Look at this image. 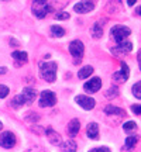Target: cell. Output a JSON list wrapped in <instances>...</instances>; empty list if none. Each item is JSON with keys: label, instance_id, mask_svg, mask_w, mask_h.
Listing matches in <instances>:
<instances>
[{"label": "cell", "instance_id": "cell-5", "mask_svg": "<svg viewBox=\"0 0 141 152\" xmlns=\"http://www.w3.org/2000/svg\"><path fill=\"white\" fill-rule=\"evenodd\" d=\"M69 52L75 59L81 61L82 55L85 52V45H83V42L79 41V39H73V41L69 44Z\"/></svg>", "mask_w": 141, "mask_h": 152}, {"label": "cell", "instance_id": "cell-30", "mask_svg": "<svg viewBox=\"0 0 141 152\" xmlns=\"http://www.w3.org/2000/svg\"><path fill=\"white\" fill-rule=\"evenodd\" d=\"M7 71H9V69H7V68H4V66H3V68H0V75H4V73H7Z\"/></svg>", "mask_w": 141, "mask_h": 152}, {"label": "cell", "instance_id": "cell-19", "mask_svg": "<svg viewBox=\"0 0 141 152\" xmlns=\"http://www.w3.org/2000/svg\"><path fill=\"white\" fill-rule=\"evenodd\" d=\"M11 56H13V59L18 61V62H23V64L27 62V58H28L27 52H24V51H13Z\"/></svg>", "mask_w": 141, "mask_h": 152}, {"label": "cell", "instance_id": "cell-20", "mask_svg": "<svg viewBox=\"0 0 141 152\" xmlns=\"http://www.w3.org/2000/svg\"><path fill=\"white\" fill-rule=\"evenodd\" d=\"M90 34H92L93 38H100L102 37V34H103V27L100 26V23L93 24L92 28H90Z\"/></svg>", "mask_w": 141, "mask_h": 152}, {"label": "cell", "instance_id": "cell-31", "mask_svg": "<svg viewBox=\"0 0 141 152\" xmlns=\"http://www.w3.org/2000/svg\"><path fill=\"white\" fill-rule=\"evenodd\" d=\"M134 3H136V1H131V0H129V1H127V4H129V6H133Z\"/></svg>", "mask_w": 141, "mask_h": 152}, {"label": "cell", "instance_id": "cell-16", "mask_svg": "<svg viewBox=\"0 0 141 152\" xmlns=\"http://www.w3.org/2000/svg\"><path fill=\"white\" fill-rule=\"evenodd\" d=\"M87 137L92 140H99V125L96 123H90L87 125Z\"/></svg>", "mask_w": 141, "mask_h": 152}, {"label": "cell", "instance_id": "cell-9", "mask_svg": "<svg viewBox=\"0 0 141 152\" xmlns=\"http://www.w3.org/2000/svg\"><path fill=\"white\" fill-rule=\"evenodd\" d=\"M95 9V3L93 1H79L73 6V10L79 14H85V13H89Z\"/></svg>", "mask_w": 141, "mask_h": 152}, {"label": "cell", "instance_id": "cell-10", "mask_svg": "<svg viewBox=\"0 0 141 152\" xmlns=\"http://www.w3.org/2000/svg\"><path fill=\"white\" fill-rule=\"evenodd\" d=\"M131 49H133V44L130 41H123V42L117 44L113 49H112V52L116 55H123V54H129Z\"/></svg>", "mask_w": 141, "mask_h": 152}, {"label": "cell", "instance_id": "cell-7", "mask_svg": "<svg viewBox=\"0 0 141 152\" xmlns=\"http://www.w3.org/2000/svg\"><path fill=\"white\" fill-rule=\"evenodd\" d=\"M0 145L3 148H13L16 145V135L11 132V131H4L1 135H0Z\"/></svg>", "mask_w": 141, "mask_h": 152}, {"label": "cell", "instance_id": "cell-15", "mask_svg": "<svg viewBox=\"0 0 141 152\" xmlns=\"http://www.w3.org/2000/svg\"><path fill=\"white\" fill-rule=\"evenodd\" d=\"M104 113L107 114V115H126L124 110L120 109V107H116L113 104H107L104 107Z\"/></svg>", "mask_w": 141, "mask_h": 152}, {"label": "cell", "instance_id": "cell-21", "mask_svg": "<svg viewBox=\"0 0 141 152\" xmlns=\"http://www.w3.org/2000/svg\"><path fill=\"white\" fill-rule=\"evenodd\" d=\"M137 141H138V138H137V137H134V135L127 137V138H126V145H124V148L127 149V151H131L133 148L136 147Z\"/></svg>", "mask_w": 141, "mask_h": 152}, {"label": "cell", "instance_id": "cell-18", "mask_svg": "<svg viewBox=\"0 0 141 152\" xmlns=\"http://www.w3.org/2000/svg\"><path fill=\"white\" fill-rule=\"evenodd\" d=\"M93 73V68L90 65L87 66H83L82 69H79V72H78V77L79 79H86V77H89V76Z\"/></svg>", "mask_w": 141, "mask_h": 152}, {"label": "cell", "instance_id": "cell-8", "mask_svg": "<svg viewBox=\"0 0 141 152\" xmlns=\"http://www.w3.org/2000/svg\"><path fill=\"white\" fill-rule=\"evenodd\" d=\"M75 100H76V103L79 104L83 110H92L93 107H95V104H96L95 99L89 97V96H85V94H79V96H76Z\"/></svg>", "mask_w": 141, "mask_h": 152}, {"label": "cell", "instance_id": "cell-32", "mask_svg": "<svg viewBox=\"0 0 141 152\" xmlns=\"http://www.w3.org/2000/svg\"><path fill=\"white\" fill-rule=\"evenodd\" d=\"M1 128H3V124H1V121H0V130H1Z\"/></svg>", "mask_w": 141, "mask_h": 152}, {"label": "cell", "instance_id": "cell-2", "mask_svg": "<svg viewBox=\"0 0 141 152\" xmlns=\"http://www.w3.org/2000/svg\"><path fill=\"white\" fill-rule=\"evenodd\" d=\"M40 76L49 83L55 82V79H57V64L55 62H41L40 64Z\"/></svg>", "mask_w": 141, "mask_h": 152}, {"label": "cell", "instance_id": "cell-26", "mask_svg": "<svg viewBox=\"0 0 141 152\" xmlns=\"http://www.w3.org/2000/svg\"><path fill=\"white\" fill-rule=\"evenodd\" d=\"M9 93H10L9 87L4 86V85H0V99L7 97V94H9Z\"/></svg>", "mask_w": 141, "mask_h": 152}, {"label": "cell", "instance_id": "cell-3", "mask_svg": "<svg viewBox=\"0 0 141 152\" xmlns=\"http://www.w3.org/2000/svg\"><path fill=\"white\" fill-rule=\"evenodd\" d=\"M52 11V6L49 1H45V0H35L33 1V13L37 18H44L47 17L48 13Z\"/></svg>", "mask_w": 141, "mask_h": 152}, {"label": "cell", "instance_id": "cell-24", "mask_svg": "<svg viewBox=\"0 0 141 152\" xmlns=\"http://www.w3.org/2000/svg\"><path fill=\"white\" fill-rule=\"evenodd\" d=\"M136 128H137V124L134 123V121H127V123H124V125H123V130H124L126 132L136 131Z\"/></svg>", "mask_w": 141, "mask_h": 152}, {"label": "cell", "instance_id": "cell-23", "mask_svg": "<svg viewBox=\"0 0 141 152\" xmlns=\"http://www.w3.org/2000/svg\"><path fill=\"white\" fill-rule=\"evenodd\" d=\"M119 96V87L117 86H112L106 92V97L107 99H112V97H117Z\"/></svg>", "mask_w": 141, "mask_h": 152}, {"label": "cell", "instance_id": "cell-12", "mask_svg": "<svg viewBox=\"0 0 141 152\" xmlns=\"http://www.w3.org/2000/svg\"><path fill=\"white\" fill-rule=\"evenodd\" d=\"M102 87V80L99 79V77H93L90 79L89 82H86L85 85H83V89L89 93H96L99 92V89Z\"/></svg>", "mask_w": 141, "mask_h": 152}, {"label": "cell", "instance_id": "cell-29", "mask_svg": "<svg viewBox=\"0 0 141 152\" xmlns=\"http://www.w3.org/2000/svg\"><path fill=\"white\" fill-rule=\"evenodd\" d=\"M131 110H133V113L136 114V115H140V113H141V106H140V104L131 106Z\"/></svg>", "mask_w": 141, "mask_h": 152}, {"label": "cell", "instance_id": "cell-11", "mask_svg": "<svg viewBox=\"0 0 141 152\" xmlns=\"http://www.w3.org/2000/svg\"><path fill=\"white\" fill-rule=\"evenodd\" d=\"M129 76H130V69H129V66H127V64L121 62V69L114 73L113 79L114 80H117V82H126L127 79H129Z\"/></svg>", "mask_w": 141, "mask_h": 152}, {"label": "cell", "instance_id": "cell-25", "mask_svg": "<svg viewBox=\"0 0 141 152\" xmlns=\"http://www.w3.org/2000/svg\"><path fill=\"white\" fill-rule=\"evenodd\" d=\"M133 94H134L138 100L141 99V83L140 82H136V85L133 86Z\"/></svg>", "mask_w": 141, "mask_h": 152}, {"label": "cell", "instance_id": "cell-28", "mask_svg": "<svg viewBox=\"0 0 141 152\" xmlns=\"http://www.w3.org/2000/svg\"><path fill=\"white\" fill-rule=\"evenodd\" d=\"M89 152H112L107 147H99V148H93Z\"/></svg>", "mask_w": 141, "mask_h": 152}, {"label": "cell", "instance_id": "cell-27", "mask_svg": "<svg viewBox=\"0 0 141 152\" xmlns=\"http://www.w3.org/2000/svg\"><path fill=\"white\" fill-rule=\"evenodd\" d=\"M55 18H57V20H68V18H69V13H66V11H59V13L55 14Z\"/></svg>", "mask_w": 141, "mask_h": 152}, {"label": "cell", "instance_id": "cell-1", "mask_svg": "<svg viewBox=\"0 0 141 152\" xmlns=\"http://www.w3.org/2000/svg\"><path fill=\"white\" fill-rule=\"evenodd\" d=\"M37 99V92L31 89V87H26V89H23L21 93H18L17 96L11 99L10 102V106L13 109H21L23 106H28V104H31Z\"/></svg>", "mask_w": 141, "mask_h": 152}, {"label": "cell", "instance_id": "cell-22", "mask_svg": "<svg viewBox=\"0 0 141 152\" xmlns=\"http://www.w3.org/2000/svg\"><path fill=\"white\" fill-rule=\"evenodd\" d=\"M51 34L54 35V37H64L65 35V30L61 27V26H52L51 27Z\"/></svg>", "mask_w": 141, "mask_h": 152}, {"label": "cell", "instance_id": "cell-13", "mask_svg": "<svg viewBox=\"0 0 141 152\" xmlns=\"http://www.w3.org/2000/svg\"><path fill=\"white\" fill-rule=\"evenodd\" d=\"M45 134H47V138L48 141L52 144V145H59L61 144V135L52 128H47L45 130Z\"/></svg>", "mask_w": 141, "mask_h": 152}, {"label": "cell", "instance_id": "cell-14", "mask_svg": "<svg viewBox=\"0 0 141 152\" xmlns=\"http://www.w3.org/2000/svg\"><path fill=\"white\" fill-rule=\"evenodd\" d=\"M81 130V123H79V120L78 118H73L69 121V124H68V134L70 137H75L78 132Z\"/></svg>", "mask_w": 141, "mask_h": 152}, {"label": "cell", "instance_id": "cell-17", "mask_svg": "<svg viewBox=\"0 0 141 152\" xmlns=\"http://www.w3.org/2000/svg\"><path fill=\"white\" fill-rule=\"evenodd\" d=\"M61 148H62V151L64 152H76V149H78L76 142L73 141V140H68V141H65L62 145H61Z\"/></svg>", "mask_w": 141, "mask_h": 152}, {"label": "cell", "instance_id": "cell-6", "mask_svg": "<svg viewBox=\"0 0 141 152\" xmlns=\"http://www.w3.org/2000/svg\"><path fill=\"white\" fill-rule=\"evenodd\" d=\"M57 103V96L51 90H44L40 96V106L41 107H52Z\"/></svg>", "mask_w": 141, "mask_h": 152}, {"label": "cell", "instance_id": "cell-4", "mask_svg": "<svg viewBox=\"0 0 141 152\" xmlns=\"http://www.w3.org/2000/svg\"><path fill=\"white\" fill-rule=\"evenodd\" d=\"M110 34H112V37L114 38V41L117 44H120V42H123V41H126V38L131 34V30L129 27H126V26L117 24V26H113V27H112Z\"/></svg>", "mask_w": 141, "mask_h": 152}]
</instances>
